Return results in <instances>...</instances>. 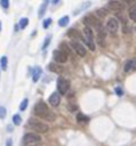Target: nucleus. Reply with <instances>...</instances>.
Segmentation results:
<instances>
[{
    "label": "nucleus",
    "mask_w": 136,
    "mask_h": 146,
    "mask_svg": "<svg viewBox=\"0 0 136 146\" xmlns=\"http://www.w3.org/2000/svg\"><path fill=\"white\" fill-rule=\"evenodd\" d=\"M33 113H35L38 117H40L42 119H47V121H52V119H55V115L50 111L48 105H47L44 101H39V102L35 105Z\"/></svg>",
    "instance_id": "1"
},
{
    "label": "nucleus",
    "mask_w": 136,
    "mask_h": 146,
    "mask_svg": "<svg viewBox=\"0 0 136 146\" xmlns=\"http://www.w3.org/2000/svg\"><path fill=\"white\" fill-rule=\"evenodd\" d=\"M28 126L31 127L35 133H47V131H48V125L42 122L40 119H36V118L28 119Z\"/></svg>",
    "instance_id": "2"
},
{
    "label": "nucleus",
    "mask_w": 136,
    "mask_h": 146,
    "mask_svg": "<svg viewBox=\"0 0 136 146\" xmlns=\"http://www.w3.org/2000/svg\"><path fill=\"white\" fill-rule=\"evenodd\" d=\"M83 40L86 42V45L88 46V49L95 50L96 46H95V36H93V32L90 27H84V31H83Z\"/></svg>",
    "instance_id": "3"
},
{
    "label": "nucleus",
    "mask_w": 136,
    "mask_h": 146,
    "mask_svg": "<svg viewBox=\"0 0 136 146\" xmlns=\"http://www.w3.org/2000/svg\"><path fill=\"white\" fill-rule=\"evenodd\" d=\"M21 142H23V145H38L42 142V137L39 134H35V133H25Z\"/></svg>",
    "instance_id": "4"
},
{
    "label": "nucleus",
    "mask_w": 136,
    "mask_h": 146,
    "mask_svg": "<svg viewBox=\"0 0 136 146\" xmlns=\"http://www.w3.org/2000/svg\"><path fill=\"white\" fill-rule=\"evenodd\" d=\"M58 93L59 94H67L70 92V81L67 78H63V77H59L58 78Z\"/></svg>",
    "instance_id": "5"
},
{
    "label": "nucleus",
    "mask_w": 136,
    "mask_h": 146,
    "mask_svg": "<svg viewBox=\"0 0 136 146\" xmlns=\"http://www.w3.org/2000/svg\"><path fill=\"white\" fill-rule=\"evenodd\" d=\"M105 28H107V31H108L111 35L115 36L117 33V31H119V20H117L116 17H109Z\"/></svg>",
    "instance_id": "6"
},
{
    "label": "nucleus",
    "mask_w": 136,
    "mask_h": 146,
    "mask_svg": "<svg viewBox=\"0 0 136 146\" xmlns=\"http://www.w3.org/2000/svg\"><path fill=\"white\" fill-rule=\"evenodd\" d=\"M52 56H54L55 62H58V64H64V62L68 61V54H66L60 49H55Z\"/></svg>",
    "instance_id": "7"
},
{
    "label": "nucleus",
    "mask_w": 136,
    "mask_h": 146,
    "mask_svg": "<svg viewBox=\"0 0 136 146\" xmlns=\"http://www.w3.org/2000/svg\"><path fill=\"white\" fill-rule=\"evenodd\" d=\"M96 38H97V42H99V45L100 46H104L105 45V29L103 28L101 23H99L96 25Z\"/></svg>",
    "instance_id": "8"
},
{
    "label": "nucleus",
    "mask_w": 136,
    "mask_h": 146,
    "mask_svg": "<svg viewBox=\"0 0 136 146\" xmlns=\"http://www.w3.org/2000/svg\"><path fill=\"white\" fill-rule=\"evenodd\" d=\"M70 46L72 48V50H75V52H76V53L80 56V57H84V56L87 54L86 48H84V45H83V44H80V42H78V41H71Z\"/></svg>",
    "instance_id": "9"
},
{
    "label": "nucleus",
    "mask_w": 136,
    "mask_h": 146,
    "mask_svg": "<svg viewBox=\"0 0 136 146\" xmlns=\"http://www.w3.org/2000/svg\"><path fill=\"white\" fill-rule=\"evenodd\" d=\"M83 23L86 24V27H90L91 29H92V27H95L96 28V25L100 21L97 20V17L96 16H93V15H88V16H86L84 19H83Z\"/></svg>",
    "instance_id": "10"
},
{
    "label": "nucleus",
    "mask_w": 136,
    "mask_h": 146,
    "mask_svg": "<svg viewBox=\"0 0 136 146\" xmlns=\"http://www.w3.org/2000/svg\"><path fill=\"white\" fill-rule=\"evenodd\" d=\"M48 102H50L51 106H58L59 104H60V94H59L58 92H54L50 96V98H48Z\"/></svg>",
    "instance_id": "11"
},
{
    "label": "nucleus",
    "mask_w": 136,
    "mask_h": 146,
    "mask_svg": "<svg viewBox=\"0 0 136 146\" xmlns=\"http://www.w3.org/2000/svg\"><path fill=\"white\" fill-rule=\"evenodd\" d=\"M108 8L109 9H112V11H115L116 13H119V12L123 9V4H121L120 1H115V0H112V1H109L108 3Z\"/></svg>",
    "instance_id": "12"
},
{
    "label": "nucleus",
    "mask_w": 136,
    "mask_h": 146,
    "mask_svg": "<svg viewBox=\"0 0 136 146\" xmlns=\"http://www.w3.org/2000/svg\"><path fill=\"white\" fill-rule=\"evenodd\" d=\"M48 69H50L51 72H54V73H62V72H64L63 65H62V64H58V62H51L50 65H48Z\"/></svg>",
    "instance_id": "13"
},
{
    "label": "nucleus",
    "mask_w": 136,
    "mask_h": 146,
    "mask_svg": "<svg viewBox=\"0 0 136 146\" xmlns=\"http://www.w3.org/2000/svg\"><path fill=\"white\" fill-rule=\"evenodd\" d=\"M136 69V60L135 58H131L128 61L125 62L124 65V72H131V70Z\"/></svg>",
    "instance_id": "14"
},
{
    "label": "nucleus",
    "mask_w": 136,
    "mask_h": 146,
    "mask_svg": "<svg viewBox=\"0 0 136 146\" xmlns=\"http://www.w3.org/2000/svg\"><path fill=\"white\" fill-rule=\"evenodd\" d=\"M76 121H78V123H80V125H86V123H88L90 118H88L87 115H84L83 113H78V114H76Z\"/></svg>",
    "instance_id": "15"
},
{
    "label": "nucleus",
    "mask_w": 136,
    "mask_h": 146,
    "mask_svg": "<svg viewBox=\"0 0 136 146\" xmlns=\"http://www.w3.org/2000/svg\"><path fill=\"white\" fill-rule=\"evenodd\" d=\"M40 74H42V69H40V68H35V69H33V74H32V81H33V82H38Z\"/></svg>",
    "instance_id": "16"
},
{
    "label": "nucleus",
    "mask_w": 136,
    "mask_h": 146,
    "mask_svg": "<svg viewBox=\"0 0 136 146\" xmlns=\"http://www.w3.org/2000/svg\"><path fill=\"white\" fill-rule=\"evenodd\" d=\"M128 15H129V17H131V20L136 23V5H132V7L129 8Z\"/></svg>",
    "instance_id": "17"
},
{
    "label": "nucleus",
    "mask_w": 136,
    "mask_h": 146,
    "mask_svg": "<svg viewBox=\"0 0 136 146\" xmlns=\"http://www.w3.org/2000/svg\"><path fill=\"white\" fill-rule=\"evenodd\" d=\"M68 24H70V17L68 16H63L62 19L59 20V25L60 27H67Z\"/></svg>",
    "instance_id": "18"
},
{
    "label": "nucleus",
    "mask_w": 136,
    "mask_h": 146,
    "mask_svg": "<svg viewBox=\"0 0 136 146\" xmlns=\"http://www.w3.org/2000/svg\"><path fill=\"white\" fill-rule=\"evenodd\" d=\"M68 35H70L71 37H75V38H79V40H83V36L80 35L78 31H75V29H74V31H70V32H68Z\"/></svg>",
    "instance_id": "19"
},
{
    "label": "nucleus",
    "mask_w": 136,
    "mask_h": 146,
    "mask_svg": "<svg viewBox=\"0 0 136 146\" xmlns=\"http://www.w3.org/2000/svg\"><path fill=\"white\" fill-rule=\"evenodd\" d=\"M27 25H28V19H27V17H23V19L19 21V28H20V29H24Z\"/></svg>",
    "instance_id": "20"
},
{
    "label": "nucleus",
    "mask_w": 136,
    "mask_h": 146,
    "mask_svg": "<svg viewBox=\"0 0 136 146\" xmlns=\"http://www.w3.org/2000/svg\"><path fill=\"white\" fill-rule=\"evenodd\" d=\"M96 16L97 17H105V16H107V9H105V8H103V9H97Z\"/></svg>",
    "instance_id": "21"
},
{
    "label": "nucleus",
    "mask_w": 136,
    "mask_h": 146,
    "mask_svg": "<svg viewBox=\"0 0 136 146\" xmlns=\"http://www.w3.org/2000/svg\"><path fill=\"white\" fill-rule=\"evenodd\" d=\"M7 61H8V58L5 56H3V57L0 58V64H1V69L3 70L7 69Z\"/></svg>",
    "instance_id": "22"
},
{
    "label": "nucleus",
    "mask_w": 136,
    "mask_h": 146,
    "mask_svg": "<svg viewBox=\"0 0 136 146\" xmlns=\"http://www.w3.org/2000/svg\"><path fill=\"white\" fill-rule=\"evenodd\" d=\"M12 119H13V123H15L16 126H19L20 123H21V117H20L19 114H15V115H13V118H12Z\"/></svg>",
    "instance_id": "23"
},
{
    "label": "nucleus",
    "mask_w": 136,
    "mask_h": 146,
    "mask_svg": "<svg viewBox=\"0 0 136 146\" xmlns=\"http://www.w3.org/2000/svg\"><path fill=\"white\" fill-rule=\"evenodd\" d=\"M27 106H28V100H27V98H24V100L21 101V104H20V110H21V111L25 110V109H27Z\"/></svg>",
    "instance_id": "24"
},
{
    "label": "nucleus",
    "mask_w": 136,
    "mask_h": 146,
    "mask_svg": "<svg viewBox=\"0 0 136 146\" xmlns=\"http://www.w3.org/2000/svg\"><path fill=\"white\" fill-rule=\"evenodd\" d=\"M0 5H1L4 9H8V7H9V0H0Z\"/></svg>",
    "instance_id": "25"
},
{
    "label": "nucleus",
    "mask_w": 136,
    "mask_h": 146,
    "mask_svg": "<svg viewBox=\"0 0 136 146\" xmlns=\"http://www.w3.org/2000/svg\"><path fill=\"white\" fill-rule=\"evenodd\" d=\"M5 113H7L5 108H4V106H0V118H5Z\"/></svg>",
    "instance_id": "26"
},
{
    "label": "nucleus",
    "mask_w": 136,
    "mask_h": 146,
    "mask_svg": "<svg viewBox=\"0 0 136 146\" xmlns=\"http://www.w3.org/2000/svg\"><path fill=\"white\" fill-rule=\"evenodd\" d=\"M46 7H47V3H44L43 5H42V8H40V11H39V17H42V16L44 15V12H46Z\"/></svg>",
    "instance_id": "27"
},
{
    "label": "nucleus",
    "mask_w": 136,
    "mask_h": 146,
    "mask_svg": "<svg viewBox=\"0 0 136 146\" xmlns=\"http://www.w3.org/2000/svg\"><path fill=\"white\" fill-rule=\"evenodd\" d=\"M51 23H52V19H47L46 21H44V23H43L44 28H48V27H50V24H51Z\"/></svg>",
    "instance_id": "28"
},
{
    "label": "nucleus",
    "mask_w": 136,
    "mask_h": 146,
    "mask_svg": "<svg viewBox=\"0 0 136 146\" xmlns=\"http://www.w3.org/2000/svg\"><path fill=\"white\" fill-rule=\"evenodd\" d=\"M115 93H116L117 96H123V93H124V92H123V89H121V88H116V89H115Z\"/></svg>",
    "instance_id": "29"
},
{
    "label": "nucleus",
    "mask_w": 136,
    "mask_h": 146,
    "mask_svg": "<svg viewBox=\"0 0 136 146\" xmlns=\"http://www.w3.org/2000/svg\"><path fill=\"white\" fill-rule=\"evenodd\" d=\"M70 110H71V111L78 110V106H76V105H70Z\"/></svg>",
    "instance_id": "30"
},
{
    "label": "nucleus",
    "mask_w": 136,
    "mask_h": 146,
    "mask_svg": "<svg viewBox=\"0 0 136 146\" xmlns=\"http://www.w3.org/2000/svg\"><path fill=\"white\" fill-rule=\"evenodd\" d=\"M123 1H124L125 4H131V5H132V4L135 3V0H123Z\"/></svg>",
    "instance_id": "31"
},
{
    "label": "nucleus",
    "mask_w": 136,
    "mask_h": 146,
    "mask_svg": "<svg viewBox=\"0 0 136 146\" xmlns=\"http://www.w3.org/2000/svg\"><path fill=\"white\" fill-rule=\"evenodd\" d=\"M7 146H12V141H11V139H8V141H7Z\"/></svg>",
    "instance_id": "32"
},
{
    "label": "nucleus",
    "mask_w": 136,
    "mask_h": 146,
    "mask_svg": "<svg viewBox=\"0 0 136 146\" xmlns=\"http://www.w3.org/2000/svg\"><path fill=\"white\" fill-rule=\"evenodd\" d=\"M23 146H38V145H23Z\"/></svg>",
    "instance_id": "33"
},
{
    "label": "nucleus",
    "mask_w": 136,
    "mask_h": 146,
    "mask_svg": "<svg viewBox=\"0 0 136 146\" xmlns=\"http://www.w3.org/2000/svg\"><path fill=\"white\" fill-rule=\"evenodd\" d=\"M0 31H1V23H0Z\"/></svg>",
    "instance_id": "34"
}]
</instances>
